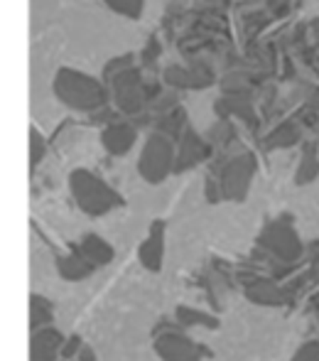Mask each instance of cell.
Here are the masks:
<instances>
[{
	"label": "cell",
	"mask_w": 319,
	"mask_h": 361,
	"mask_svg": "<svg viewBox=\"0 0 319 361\" xmlns=\"http://www.w3.org/2000/svg\"><path fill=\"white\" fill-rule=\"evenodd\" d=\"M158 354L165 361H199V352L189 339L180 334H167L158 342Z\"/></svg>",
	"instance_id": "obj_1"
},
{
	"label": "cell",
	"mask_w": 319,
	"mask_h": 361,
	"mask_svg": "<svg viewBox=\"0 0 319 361\" xmlns=\"http://www.w3.org/2000/svg\"><path fill=\"white\" fill-rule=\"evenodd\" d=\"M32 305H35V307H37V312L39 314H42V307H44V305H47V302H44V300L42 298H32ZM44 314H52V310H44ZM32 327H37V329H42V319H32Z\"/></svg>",
	"instance_id": "obj_4"
},
{
	"label": "cell",
	"mask_w": 319,
	"mask_h": 361,
	"mask_svg": "<svg viewBox=\"0 0 319 361\" xmlns=\"http://www.w3.org/2000/svg\"><path fill=\"white\" fill-rule=\"evenodd\" d=\"M62 334L54 329H39V334L32 339V361H52L59 352Z\"/></svg>",
	"instance_id": "obj_2"
},
{
	"label": "cell",
	"mask_w": 319,
	"mask_h": 361,
	"mask_svg": "<svg viewBox=\"0 0 319 361\" xmlns=\"http://www.w3.org/2000/svg\"><path fill=\"white\" fill-rule=\"evenodd\" d=\"M292 361H319V344H305Z\"/></svg>",
	"instance_id": "obj_3"
}]
</instances>
